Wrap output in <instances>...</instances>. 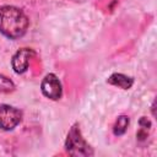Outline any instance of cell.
<instances>
[{
    "label": "cell",
    "instance_id": "8992f818",
    "mask_svg": "<svg viewBox=\"0 0 157 157\" xmlns=\"http://www.w3.org/2000/svg\"><path fill=\"white\" fill-rule=\"evenodd\" d=\"M108 82L113 86H118L120 88H124V90H128L132 86V82L134 80L124 74H113L109 76L108 78Z\"/></svg>",
    "mask_w": 157,
    "mask_h": 157
},
{
    "label": "cell",
    "instance_id": "ba28073f",
    "mask_svg": "<svg viewBox=\"0 0 157 157\" xmlns=\"http://www.w3.org/2000/svg\"><path fill=\"white\" fill-rule=\"evenodd\" d=\"M13 90H15L13 82H12L9 77H6L5 75L0 74V92L9 93V92H11V91H13Z\"/></svg>",
    "mask_w": 157,
    "mask_h": 157
},
{
    "label": "cell",
    "instance_id": "6da1fadb",
    "mask_svg": "<svg viewBox=\"0 0 157 157\" xmlns=\"http://www.w3.org/2000/svg\"><path fill=\"white\" fill-rule=\"evenodd\" d=\"M28 28V18L25 12L16 6L0 7V32L10 39L22 37Z\"/></svg>",
    "mask_w": 157,
    "mask_h": 157
},
{
    "label": "cell",
    "instance_id": "5b68a950",
    "mask_svg": "<svg viewBox=\"0 0 157 157\" xmlns=\"http://www.w3.org/2000/svg\"><path fill=\"white\" fill-rule=\"evenodd\" d=\"M32 56H34V52L29 48H22L18 52H16V54L12 56L11 60L13 71L16 74H23L28 69L29 60Z\"/></svg>",
    "mask_w": 157,
    "mask_h": 157
},
{
    "label": "cell",
    "instance_id": "3957f363",
    "mask_svg": "<svg viewBox=\"0 0 157 157\" xmlns=\"http://www.w3.org/2000/svg\"><path fill=\"white\" fill-rule=\"evenodd\" d=\"M22 119V113L9 104H0V128L2 130H12Z\"/></svg>",
    "mask_w": 157,
    "mask_h": 157
},
{
    "label": "cell",
    "instance_id": "277c9868",
    "mask_svg": "<svg viewBox=\"0 0 157 157\" xmlns=\"http://www.w3.org/2000/svg\"><path fill=\"white\" fill-rule=\"evenodd\" d=\"M40 90H42V93L49 98V99H53V101H56L61 97V83L59 81V78L54 75V74H48L42 83H40Z\"/></svg>",
    "mask_w": 157,
    "mask_h": 157
},
{
    "label": "cell",
    "instance_id": "52a82bcc",
    "mask_svg": "<svg viewBox=\"0 0 157 157\" xmlns=\"http://www.w3.org/2000/svg\"><path fill=\"white\" fill-rule=\"evenodd\" d=\"M129 125V118L126 115H120L114 125V135H123L126 131V128Z\"/></svg>",
    "mask_w": 157,
    "mask_h": 157
},
{
    "label": "cell",
    "instance_id": "7a4b0ae2",
    "mask_svg": "<svg viewBox=\"0 0 157 157\" xmlns=\"http://www.w3.org/2000/svg\"><path fill=\"white\" fill-rule=\"evenodd\" d=\"M65 147H66V151L72 156H90L93 153L91 147L81 136V132L76 125H74L70 129L66 137Z\"/></svg>",
    "mask_w": 157,
    "mask_h": 157
}]
</instances>
